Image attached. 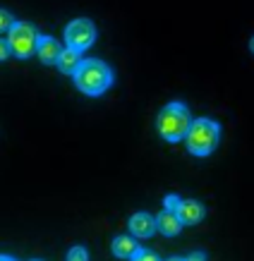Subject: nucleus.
<instances>
[{"label": "nucleus", "mask_w": 254, "mask_h": 261, "mask_svg": "<svg viewBox=\"0 0 254 261\" xmlns=\"http://www.w3.org/2000/svg\"><path fill=\"white\" fill-rule=\"evenodd\" d=\"M190 111L185 108L183 103H168L166 108H161L159 120H156V127H159V135L166 139V142L175 144L183 142L187 132H190Z\"/></svg>", "instance_id": "obj_2"}, {"label": "nucleus", "mask_w": 254, "mask_h": 261, "mask_svg": "<svg viewBox=\"0 0 254 261\" xmlns=\"http://www.w3.org/2000/svg\"><path fill=\"white\" fill-rule=\"evenodd\" d=\"M190 259H194V261H199V259H207V254H201V252H194V254H190Z\"/></svg>", "instance_id": "obj_17"}, {"label": "nucleus", "mask_w": 254, "mask_h": 261, "mask_svg": "<svg viewBox=\"0 0 254 261\" xmlns=\"http://www.w3.org/2000/svg\"><path fill=\"white\" fill-rule=\"evenodd\" d=\"M39 39H41L39 32L27 22H15L12 29L8 32V41H10V48H12V56L19 58V60H27V58L36 56Z\"/></svg>", "instance_id": "obj_4"}, {"label": "nucleus", "mask_w": 254, "mask_h": 261, "mask_svg": "<svg viewBox=\"0 0 254 261\" xmlns=\"http://www.w3.org/2000/svg\"><path fill=\"white\" fill-rule=\"evenodd\" d=\"M175 214L180 216V221H183L185 225H197V223L204 218V206L199 204V201L185 199V201H180V206H177Z\"/></svg>", "instance_id": "obj_8"}, {"label": "nucleus", "mask_w": 254, "mask_h": 261, "mask_svg": "<svg viewBox=\"0 0 254 261\" xmlns=\"http://www.w3.org/2000/svg\"><path fill=\"white\" fill-rule=\"evenodd\" d=\"M132 259H135V261H156V259H159V254L146 252V249H137Z\"/></svg>", "instance_id": "obj_15"}, {"label": "nucleus", "mask_w": 254, "mask_h": 261, "mask_svg": "<svg viewBox=\"0 0 254 261\" xmlns=\"http://www.w3.org/2000/svg\"><path fill=\"white\" fill-rule=\"evenodd\" d=\"M154 230H159L156 225V218L149 214H135L130 218V235L135 238H151Z\"/></svg>", "instance_id": "obj_7"}, {"label": "nucleus", "mask_w": 254, "mask_h": 261, "mask_svg": "<svg viewBox=\"0 0 254 261\" xmlns=\"http://www.w3.org/2000/svg\"><path fill=\"white\" fill-rule=\"evenodd\" d=\"M12 15H10L8 10H3V12H0V29H3V32H10V29H12Z\"/></svg>", "instance_id": "obj_14"}, {"label": "nucleus", "mask_w": 254, "mask_h": 261, "mask_svg": "<svg viewBox=\"0 0 254 261\" xmlns=\"http://www.w3.org/2000/svg\"><path fill=\"white\" fill-rule=\"evenodd\" d=\"M72 80L77 84L82 94L87 96H101L108 91L113 84V70L101 60H84L80 70L72 74Z\"/></svg>", "instance_id": "obj_1"}, {"label": "nucleus", "mask_w": 254, "mask_h": 261, "mask_svg": "<svg viewBox=\"0 0 254 261\" xmlns=\"http://www.w3.org/2000/svg\"><path fill=\"white\" fill-rule=\"evenodd\" d=\"M249 50L254 53V36H252V41H249Z\"/></svg>", "instance_id": "obj_18"}, {"label": "nucleus", "mask_w": 254, "mask_h": 261, "mask_svg": "<svg viewBox=\"0 0 254 261\" xmlns=\"http://www.w3.org/2000/svg\"><path fill=\"white\" fill-rule=\"evenodd\" d=\"M89 259V252L84 247H72L67 252V261H87Z\"/></svg>", "instance_id": "obj_12"}, {"label": "nucleus", "mask_w": 254, "mask_h": 261, "mask_svg": "<svg viewBox=\"0 0 254 261\" xmlns=\"http://www.w3.org/2000/svg\"><path fill=\"white\" fill-rule=\"evenodd\" d=\"M156 225H159V232H161V235L173 238V235H177V232L183 230L185 223L180 221V216L175 214V211H168V208H163V214L156 216Z\"/></svg>", "instance_id": "obj_9"}, {"label": "nucleus", "mask_w": 254, "mask_h": 261, "mask_svg": "<svg viewBox=\"0 0 254 261\" xmlns=\"http://www.w3.org/2000/svg\"><path fill=\"white\" fill-rule=\"evenodd\" d=\"M96 41V27L91 19H72L67 27H65V43L77 50H87L89 46H94Z\"/></svg>", "instance_id": "obj_5"}, {"label": "nucleus", "mask_w": 254, "mask_h": 261, "mask_svg": "<svg viewBox=\"0 0 254 261\" xmlns=\"http://www.w3.org/2000/svg\"><path fill=\"white\" fill-rule=\"evenodd\" d=\"M180 201H183V199L177 197V194H168V197L163 199V208H168V211H177Z\"/></svg>", "instance_id": "obj_13"}, {"label": "nucleus", "mask_w": 254, "mask_h": 261, "mask_svg": "<svg viewBox=\"0 0 254 261\" xmlns=\"http://www.w3.org/2000/svg\"><path fill=\"white\" fill-rule=\"evenodd\" d=\"M84 63L82 60V50H77V48H63V53H60V58H58V70L63 72V74H74V72L80 70V65Z\"/></svg>", "instance_id": "obj_10"}, {"label": "nucleus", "mask_w": 254, "mask_h": 261, "mask_svg": "<svg viewBox=\"0 0 254 261\" xmlns=\"http://www.w3.org/2000/svg\"><path fill=\"white\" fill-rule=\"evenodd\" d=\"M10 53H12V48H10V41H0V60H8Z\"/></svg>", "instance_id": "obj_16"}, {"label": "nucleus", "mask_w": 254, "mask_h": 261, "mask_svg": "<svg viewBox=\"0 0 254 261\" xmlns=\"http://www.w3.org/2000/svg\"><path fill=\"white\" fill-rule=\"evenodd\" d=\"M218 139H221L218 122H214L209 118H199V120H192L190 132L185 137V144H187V151L192 156H209L216 149Z\"/></svg>", "instance_id": "obj_3"}, {"label": "nucleus", "mask_w": 254, "mask_h": 261, "mask_svg": "<svg viewBox=\"0 0 254 261\" xmlns=\"http://www.w3.org/2000/svg\"><path fill=\"white\" fill-rule=\"evenodd\" d=\"M63 53V48L53 36H41L39 39V48H36V58H39L43 65H56L58 58Z\"/></svg>", "instance_id": "obj_6"}, {"label": "nucleus", "mask_w": 254, "mask_h": 261, "mask_svg": "<svg viewBox=\"0 0 254 261\" xmlns=\"http://www.w3.org/2000/svg\"><path fill=\"white\" fill-rule=\"evenodd\" d=\"M111 249L118 259H132L139 247H137V242H135V235H132V238H130V235H120V238L113 240Z\"/></svg>", "instance_id": "obj_11"}]
</instances>
